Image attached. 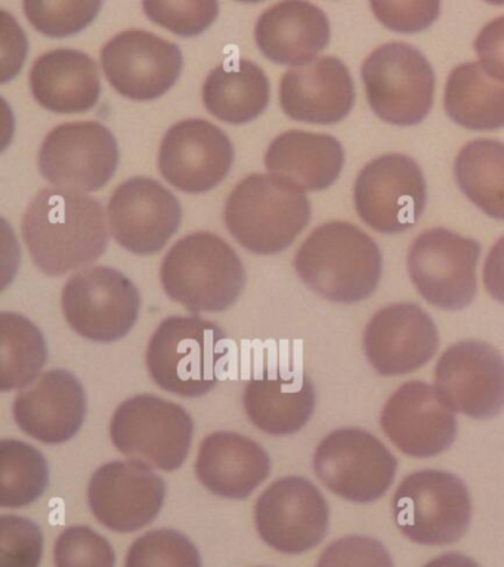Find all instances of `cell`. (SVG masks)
<instances>
[{
    "label": "cell",
    "mask_w": 504,
    "mask_h": 567,
    "mask_svg": "<svg viewBox=\"0 0 504 567\" xmlns=\"http://www.w3.org/2000/svg\"><path fill=\"white\" fill-rule=\"evenodd\" d=\"M69 326L96 343L123 339L138 319L141 297L126 275L92 266L73 275L61 296Z\"/></svg>",
    "instance_id": "9c48e42d"
},
{
    "label": "cell",
    "mask_w": 504,
    "mask_h": 567,
    "mask_svg": "<svg viewBox=\"0 0 504 567\" xmlns=\"http://www.w3.org/2000/svg\"><path fill=\"white\" fill-rule=\"evenodd\" d=\"M353 199L358 215L383 234H400L418 224L426 204V184L419 164L388 154L367 164L357 177Z\"/></svg>",
    "instance_id": "4fadbf2b"
},
{
    "label": "cell",
    "mask_w": 504,
    "mask_h": 567,
    "mask_svg": "<svg viewBox=\"0 0 504 567\" xmlns=\"http://www.w3.org/2000/svg\"><path fill=\"white\" fill-rule=\"evenodd\" d=\"M398 461L373 434L339 429L322 439L313 455L318 478L333 494L352 503L382 498L395 478Z\"/></svg>",
    "instance_id": "30bf717a"
},
{
    "label": "cell",
    "mask_w": 504,
    "mask_h": 567,
    "mask_svg": "<svg viewBox=\"0 0 504 567\" xmlns=\"http://www.w3.org/2000/svg\"><path fill=\"white\" fill-rule=\"evenodd\" d=\"M86 415V394L78 377L65 370L39 375L21 389L14 402V419L29 436L56 445L81 430Z\"/></svg>",
    "instance_id": "7402d4cb"
},
{
    "label": "cell",
    "mask_w": 504,
    "mask_h": 567,
    "mask_svg": "<svg viewBox=\"0 0 504 567\" xmlns=\"http://www.w3.org/2000/svg\"><path fill=\"white\" fill-rule=\"evenodd\" d=\"M371 8L384 25L397 31L426 29L440 13V2H371Z\"/></svg>",
    "instance_id": "ab89813d"
},
{
    "label": "cell",
    "mask_w": 504,
    "mask_h": 567,
    "mask_svg": "<svg viewBox=\"0 0 504 567\" xmlns=\"http://www.w3.org/2000/svg\"><path fill=\"white\" fill-rule=\"evenodd\" d=\"M234 146L223 128L206 120H184L172 126L158 151V168L175 188L189 194L214 189L228 175Z\"/></svg>",
    "instance_id": "d6986e66"
},
{
    "label": "cell",
    "mask_w": 504,
    "mask_h": 567,
    "mask_svg": "<svg viewBox=\"0 0 504 567\" xmlns=\"http://www.w3.org/2000/svg\"><path fill=\"white\" fill-rule=\"evenodd\" d=\"M255 39L268 60L282 65H307L330 42L329 18L316 4L287 0L259 17Z\"/></svg>",
    "instance_id": "cb8c5ba5"
},
{
    "label": "cell",
    "mask_w": 504,
    "mask_h": 567,
    "mask_svg": "<svg viewBox=\"0 0 504 567\" xmlns=\"http://www.w3.org/2000/svg\"><path fill=\"white\" fill-rule=\"evenodd\" d=\"M30 87L34 100L54 113H83L99 102V66L85 52L55 49L34 62Z\"/></svg>",
    "instance_id": "484cf974"
},
{
    "label": "cell",
    "mask_w": 504,
    "mask_h": 567,
    "mask_svg": "<svg viewBox=\"0 0 504 567\" xmlns=\"http://www.w3.org/2000/svg\"><path fill=\"white\" fill-rule=\"evenodd\" d=\"M224 219L240 246L256 255H276L307 228L311 203L295 182L255 173L234 188Z\"/></svg>",
    "instance_id": "3957f363"
},
{
    "label": "cell",
    "mask_w": 504,
    "mask_h": 567,
    "mask_svg": "<svg viewBox=\"0 0 504 567\" xmlns=\"http://www.w3.org/2000/svg\"><path fill=\"white\" fill-rule=\"evenodd\" d=\"M117 166L116 137L99 122L61 124L39 151V168L50 184L83 194L103 188Z\"/></svg>",
    "instance_id": "7c38bea8"
},
{
    "label": "cell",
    "mask_w": 504,
    "mask_h": 567,
    "mask_svg": "<svg viewBox=\"0 0 504 567\" xmlns=\"http://www.w3.org/2000/svg\"><path fill=\"white\" fill-rule=\"evenodd\" d=\"M43 553L41 527L29 518L0 517V567H39Z\"/></svg>",
    "instance_id": "74e56055"
},
{
    "label": "cell",
    "mask_w": 504,
    "mask_h": 567,
    "mask_svg": "<svg viewBox=\"0 0 504 567\" xmlns=\"http://www.w3.org/2000/svg\"><path fill=\"white\" fill-rule=\"evenodd\" d=\"M380 424L389 441L414 458L441 454L457 436L453 410L423 381L402 384L384 405Z\"/></svg>",
    "instance_id": "ffe728a7"
},
{
    "label": "cell",
    "mask_w": 504,
    "mask_h": 567,
    "mask_svg": "<svg viewBox=\"0 0 504 567\" xmlns=\"http://www.w3.org/2000/svg\"><path fill=\"white\" fill-rule=\"evenodd\" d=\"M423 567H481L471 557L463 556L459 553H446L442 556L433 558L432 561L426 563Z\"/></svg>",
    "instance_id": "7bdbcfd3"
},
{
    "label": "cell",
    "mask_w": 504,
    "mask_h": 567,
    "mask_svg": "<svg viewBox=\"0 0 504 567\" xmlns=\"http://www.w3.org/2000/svg\"><path fill=\"white\" fill-rule=\"evenodd\" d=\"M300 279L338 303L369 299L382 277V255L369 235L347 221L318 226L295 257Z\"/></svg>",
    "instance_id": "7a4b0ae2"
},
{
    "label": "cell",
    "mask_w": 504,
    "mask_h": 567,
    "mask_svg": "<svg viewBox=\"0 0 504 567\" xmlns=\"http://www.w3.org/2000/svg\"><path fill=\"white\" fill-rule=\"evenodd\" d=\"M317 567H393V561L380 540L352 535L330 544Z\"/></svg>",
    "instance_id": "f35d334b"
},
{
    "label": "cell",
    "mask_w": 504,
    "mask_h": 567,
    "mask_svg": "<svg viewBox=\"0 0 504 567\" xmlns=\"http://www.w3.org/2000/svg\"><path fill=\"white\" fill-rule=\"evenodd\" d=\"M361 74L371 110L384 122L413 126L431 111L435 75L423 53L411 44L376 49Z\"/></svg>",
    "instance_id": "ba28073f"
},
{
    "label": "cell",
    "mask_w": 504,
    "mask_h": 567,
    "mask_svg": "<svg viewBox=\"0 0 504 567\" xmlns=\"http://www.w3.org/2000/svg\"><path fill=\"white\" fill-rule=\"evenodd\" d=\"M48 349L41 330L23 315L0 313V390L24 389L45 367Z\"/></svg>",
    "instance_id": "1f68e13d"
},
{
    "label": "cell",
    "mask_w": 504,
    "mask_h": 567,
    "mask_svg": "<svg viewBox=\"0 0 504 567\" xmlns=\"http://www.w3.org/2000/svg\"><path fill=\"white\" fill-rule=\"evenodd\" d=\"M271 460L259 443L243 434L216 432L198 450L196 473L212 494L245 499L269 476Z\"/></svg>",
    "instance_id": "d4e9b609"
},
{
    "label": "cell",
    "mask_w": 504,
    "mask_h": 567,
    "mask_svg": "<svg viewBox=\"0 0 504 567\" xmlns=\"http://www.w3.org/2000/svg\"><path fill=\"white\" fill-rule=\"evenodd\" d=\"M455 181L475 206L494 219L504 220V144L469 142L455 158Z\"/></svg>",
    "instance_id": "4dcf8cb0"
},
{
    "label": "cell",
    "mask_w": 504,
    "mask_h": 567,
    "mask_svg": "<svg viewBox=\"0 0 504 567\" xmlns=\"http://www.w3.org/2000/svg\"><path fill=\"white\" fill-rule=\"evenodd\" d=\"M227 354L223 328L198 317H171L150 340L147 368L166 392L200 398L218 384Z\"/></svg>",
    "instance_id": "5b68a950"
},
{
    "label": "cell",
    "mask_w": 504,
    "mask_h": 567,
    "mask_svg": "<svg viewBox=\"0 0 504 567\" xmlns=\"http://www.w3.org/2000/svg\"><path fill=\"white\" fill-rule=\"evenodd\" d=\"M183 62V52L175 43L144 30L123 31L101 49L109 83L135 101L165 95L178 80Z\"/></svg>",
    "instance_id": "9a60e30c"
},
{
    "label": "cell",
    "mask_w": 504,
    "mask_h": 567,
    "mask_svg": "<svg viewBox=\"0 0 504 567\" xmlns=\"http://www.w3.org/2000/svg\"><path fill=\"white\" fill-rule=\"evenodd\" d=\"M125 567H202L196 545L171 529H157L136 539L127 551Z\"/></svg>",
    "instance_id": "e575fe53"
},
{
    "label": "cell",
    "mask_w": 504,
    "mask_h": 567,
    "mask_svg": "<svg viewBox=\"0 0 504 567\" xmlns=\"http://www.w3.org/2000/svg\"><path fill=\"white\" fill-rule=\"evenodd\" d=\"M480 255L475 239L435 228L415 238L407 265L411 281L428 303L459 310L471 305L476 295Z\"/></svg>",
    "instance_id": "8fae6325"
},
{
    "label": "cell",
    "mask_w": 504,
    "mask_h": 567,
    "mask_svg": "<svg viewBox=\"0 0 504 567\" xmlns=\"http://www.w3.org/2000/svg\"><path fill=\"white\" fill-rule=\"evenodd\" d=\"M143 8L150 20L184 38L209 29L219 12L215 0H145Z\"/></svg>",
    "instance_id": "d590c367"
},
{
    "label": "cell",
    "mask_w": 504,
    "mask_h": 567,
    "mask_svg": "<svg viewBox=\"0 0 504 567\" xmlns=\"http://www.w3.org/2000/svg\"><path fill=\"white\" fill-rule=\"evenodd\" d=\"M161 279L166 295L194 313L232 308L247 281L240 257L210 233L179 239L163 259Z\"/></svg>",
    "instance_id": "277c9868"
},
{
    "label": "cell",
    "mask_w": 504,
    "mask_h": 567,
    "mask_svg": "<svg viewBox=\"0 0 504 567\" xmlns=\"http://www.w3.org/2000/svg\"><path fill=\"white\" fill-rule=\"evenodd\" d=\"M251 423L272 436L299 432L316 408V392L309 377L296 372L256 377L246 384L243 396Z\"/></svg>",
    "instance_id": "83f0119b"
},
{
    "label": "cell",
    "mask_w": 504,
    "mask_h": 567,
    "mask_svg": "<svg viewBox=\"0 0 504 567\" xmlns=\"http://www.w3.org/2000/svg\"><path fill=\"white\" fill-rule=\"evenodd\" d=\"M484 284L488 295L504 305V237L494 244L486 257Z\"/></svg>",
    "instance_id": "b9f144b4"
},
{
    "label": "cell",
    "mask_w": 504,
    "mask_h": 567,
    "mask_svg": "<svg viewBox=\"0 0 504 567\" xmlns=\"http://www.w3.org/2000/svg\"><path fill=\"white\" fill-rule=\"evenodd\" d=\"M356 89L339 58L322 56L282 75L280 104L290 118L313 124L340 122L351 111Z\"/></svg>",
    "instance_id": "603a6c76"
},
{
    "label": "cell",
    "mask_w": 504,
    "mask_h": 567,
    "mask_svg": "<svg viewBox=\"0 0 504 567\" xmlns=\"http://www.w3.org/2000/svg\"><path fill=\"white\" fill-rule=\"evenodd\" d=\"M329 505L307 478L290 476L274 482L255 505L260 538L277 551L302 554L325 539Z\"/></svg>",
    "instance_id": "5bb4252c"
},
{
    "label": "cell",
    "mask_w": 504,
    "mask_h": 567,
    "mask_svg": "<svg viewBox=\"0 0 504 567\" xmlns=\"http://www.w3.org/2000/svg\"><path fill=\"white\" fill-rule=\"evenodd\" d=\"M440 334L432 318L413 303L380 309L364 332V350L380 375L409 374L426 365L436 353Z\"/></svg>",
    "instance_id": "44dd1931"
},
{
    "label": "cell",
    "mask_w": 504,
    "mask_h": 567,
    "mask_svg": "<svg viewBox=\"0 0 504 567\" xmlns=\"http://www.w3.org/2000/svg\"><path fill=\"white\" fill-rule=\"evenodd\" d=\"M50 470L45 456L29 443L3 439L0 442V505L20 508L34 503L45 492Z\"/></svg>",
    "instance_id": "d6a6232c"
},
{
    "label": "cell",
    "mask_w": 504,
    "mask_h": 567,
    "mask_svg": "<svg viewBox=\"0 0 504 567\" xmlns=\"http://www.w3.org/2000/svg\"><path fill=\"white\" fill-rule=\"evenodd\" d=\"M446 114L471 131L504 127V83L480 62H467L451 71L445 86Z\"/></svg>",
    "instance_id": "f546056e"
},
{
    "label": "cell",
    "mask_w": 504,
    "mask_h": 567,
    "mask_svg": "<svg viewBox=\"0 0 504 567\" xmlns=\"http://www.w3.org/2000/svg\"><path fill=\"white\" fill-rule=\"evenodd\" d=\"M398 529L422 545H449L466 534L472 503L462 478L441 470L407 476L392 499Z\"/></svg>",
    "instance_id": "8992f818"
},
{
    "label": "cell",
    "mask_w": 504,
    "mask_h": 567,
    "mask_svg": "<svg viewBox=\"0 0 504 567\" xmlns=\"http://www.w3.org/2000/svg\"><path fill=\"white\" fill-rule=\"evenodd\" d=\"M103 2L100 0H25L30 24L51 38H68L90 25Z\"/></svg>",
    "instance_id": "836d02e7"
},
{
    "label": "cell",
    "mask_w": 504,
    "mask_h": 567,
    "mask_svg": "<svg viewBox=\"0 0 504 567\" xmlns=\"http://www.w3.org/2000/svg\"><path fill=\"white\" fill-rule=\"evenodd\" d=\"M475 51L486 73L504 83V17L488 22L480 31Z\"/></svg>",
    "instance_id": "60d3db41"
},
{
    "label": "cell",
    "mask_w": 504,
    "mask_h": 567,
    "mask_svg": "<svg viewBox=\"0 0 504 567\" xmlns=\"http://www.w3.org/2000/svg\"><path fill=\"white\" fill-rule=\"evenodd\" d=\"M194 423L183 406L153 394L127 399L114 412L110 436L130 461L175 472L187 460Z\"/></svg>",
    "instance_id": "52a82bcc"
},
{
    "label": "cell",
    "mask_w": 504,
    "mask_h": 567,
    "mask_svg": "<svg viewBox=\"0 0 504 567\" xmlns=\"http://www.w3.org/2000/svg\"><path fill=\"white\" fill-rule=\"evenodd\" d=\"M269 102V82L255 62L229 60L207 75L203 104L225 123L243 124L258 118Z\"/></svg>",
    "instance_id": "f1b7e54d"
},
{
    "label": "cell",
    "mask_w": 504,
    "mask_h": 567,
    "mask_svg": "<svg viewBox=\"0 0 504 567\" xmlns=\"http://www.w3.org/2000/svg\"><path fill=\"white\" fill-rule=\"evenodd\" d=\"M438 393L451 410L490 420L504 410V358L482 341L451 346L436 363Z\"/></svg>",
    "instance_id": "2e32d148"
},
{
    "label": "cell",
    "mask_w": 504,
    "mask_h": 567,
    "mask_svg": "<svg viewBox=\"0 0 504 567\" xmlns=\"http://www.w3.org/2000/svg\"><path fill=\"white\" fill-rule=\"evenodd\" d=\"M183 220L175 195L150 177L123 182L110 198L109 221L114 239L127 251L148 256L161 251Z\"/></svg>",
    "instance_id": "ac0fdd59"
},
{
    "label": "cell",
    "mask_w": 504,
    "mask_h": 567,
    "mask_svg": "<svg viewBox=\"0 0 504 567\" xmlns=\"http://www.w3.org/2000/svg\"><path fill=\"white\" fill-rule=\"evenodd\" d=\"M165 496L163 478L135 461L103 465L88 486V503L96 520L121 534L150 525L161 513Z\"/></svg>",
    "instance_id": "e0dca14e"
},
{
    "label": "cell",
    "mask_w": 504,
    "mask_h": 567,
    "mask_svg": "<svg viewBox=\"0 0 504 567\" xmlns=\"http://www.w3.org/2000/svg\"><path fill=\"white\" fill-rule=\"evenodd\" d=\"M342 145L330 135L289 131L271 142L265 167L286 177L304 190H322L333 185L342 172Z\"/></svg>",
    "instance_id": "4316f807"
},
{
    "label": "cell",
    "mask_w": 504,
    "mask_h": 567,
    "mask_svg": "<svg viewBox=\"0 0 504 567\" xmlns=\"http://www.w3.org/2000/svg\"><path fill=\"white\" fill-rule=\"evenodd\" d=\"M56 567H114L116 556L109 540L88 526H72L56 539Z\"/></svg>",
    "instance_id": "8d00e7d4"
},
{
    "label": "cell",
    "mask_w": 504,
    "mask_h": 567,
    "mask_svg": "<svg viewBox=\"0 0 504 567\" xmlns=\"http://www.w3.org/2000/svg\"><path fill=\"white\" fill-rule=\"evenodd\" d=\"M21 229L34 265L50 277L94 264L109 246L103 204L78 190L42 189L25 208Z\"/></svg>",
    "instance_id": "6da1fadb"
}]
</instances>
